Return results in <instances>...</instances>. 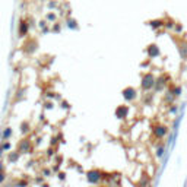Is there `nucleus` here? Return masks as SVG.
I'll use <instances>...</instances> for the list:
<instances>
[{"instance_id": "1", "label": "nucleus", "mask_w": 187, "mask_h": 187, "mask_svg": "<svg viewBox=\"0 0 187 187\" xmlns=\"http://www.w3.org/2000/svg\"><path fill=\"white\" fill-rule=\"evenodd\" d=\"M165 127H156V130H155V133H156V136H159V137H162L164 135H165Z\"/></svg>"}]
</instances>
